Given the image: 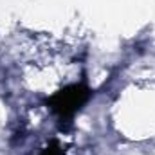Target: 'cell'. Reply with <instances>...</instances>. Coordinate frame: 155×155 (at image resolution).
Listing matches in <instances>:
<instances>
[{"instance_id":"6da1fadb","label":"cell","mask_w":155,"mask_h":155,"mask_svg":"<svg viewBox=\"0 0 155 155\" xmlns=\"http://www.w3.org/2000/svg\"><path fill=\"white\" fill-rule=\"evenodd\" d=\"M92 94H94V90L85 81H79V83L65 85L63 88L47 96L43 103L54 114L58 123L61 124V128H65V126L72 124L76 114L88 103Z\"/></svg>"},{"instance_id":"7a4b0ae2","label":"cell","mask_w":155,"mask_h":155,"mask_svg":"<svg viewBox=\"0 0 155 155\" xmlns=\"http://www.w3.org/2000/svg\"><path fill=\"white\" fill-rule=\"evenodd\" d=\"M38 155H65V152H63V146L60 144V141L58 139H52Z\"/></svg>"}]
</instances>
